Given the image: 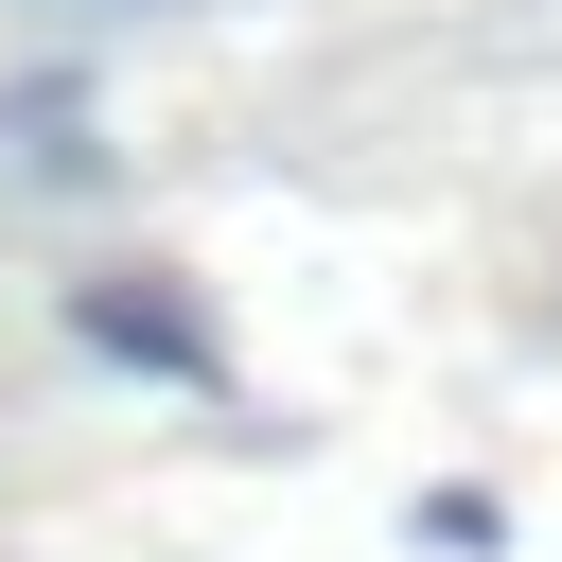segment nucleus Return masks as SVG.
Returning <instances> with one entry per match:
<instances>
[{"instance_id":"nucleus-1","label":"nucleus","mask_w":562,"mask_h":562,"mask_svg":"<svg viewBox=\"0 0 562 562\" xmlns=\"http://www.w3.org/2000/svg\"><path fill=\"white\" fill-rule=\"evenodd\" d=\"M70 334H88V351H123V369H158V386H193V404H228V334H211L176 281H140V263L70 281Z\"/></svg>"}]
</instances>
